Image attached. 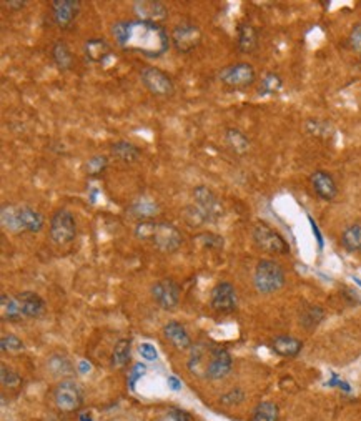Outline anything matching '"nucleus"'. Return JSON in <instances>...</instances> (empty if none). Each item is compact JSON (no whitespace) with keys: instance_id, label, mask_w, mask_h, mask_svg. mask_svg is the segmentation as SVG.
<instances>
[{"instance_id":"f257e3e1","label":"nucleus","mask_w":361,"mask_h":421,"mask_svg":"<svg viewBox=\"0 0 361 421\" xmlns=\"http://www.w3.org/2000/svg\"><path fill=\"white\" fill-rule=\"evenodd\" d=\"M112 34L120 48L150 57V59L165 55L172 45L170 35L160 24L138 19L120 20L112 27Z\"/></svg>"},{"instance_id":"f03ea898","label":"nucleus","mask_w":361,"mask_h":421,"mask_svg":"<svg viewBox=\"0 0 361 421\" xmlns=\"http://www.w3.org/2000/svg\"><path fill=\"white\" fill-rule=\"evenodd\" d=\"M135 236L143 242H149L163 253H174L182 245V233L178 228L167 222H151L142 220L135 227Z\"/></svg>"},{"instance_id":"7ed1b4c3","label":"nucleus","mask_w":361,"mask_h":421,"mask_svg":"<svg viewBox=\"0 0 361 421\" xmlns=\"http://www.w3.org/2000/svg\"><path fill=\"white\" fill-rule=\"evenodd\" d=\"M223 215V205L208 187H196L194 190V203L185 208L187 223L192 227H202L205 223H215Z\"/></svg>"},{"instance_id":"20e7f679","label":"nucleus","mask_w":361,"mask_h":421,"mask_svg":"<svg viewBox=\"0 0 361 421\" xmlns=\"http://www.w3.org/2000/svg\"><path fill=\"white\" fill-rule=\"evenodd\" d=\"M253 283H255L258 292L263 293V295L278 292L285 285V270L273 260L258 261L255 275H253Z\"/></svg>"},{"instance_id":"39448f33","label":"nucleus","mask_w":361,"mask_h":421,"mask_svg":"<svg viewBox=\"0 0 361 421\" xmlns=\"http://www.w3.org/2000/svg\"><path fill=\"white\" fill-rule=\"evenodd\" d=\"M253 242L260 250L266 253H272V255H286L290 252V245L286 243V240L278 233L273 230L270 225L266 223H257L253 227Z\"/></svg>"},{"instance_id":"423d86ee","label":"nucleus","mask_w":361,"mask_h":421,"mask_svg":"<svg viewBox=\"0 0 361 421\" xmlns=\"http://www.w3.org/2000/svg\"><path fill=\"white\" fill-rule=\"evenodd\" d=\"M77 236L75 216L67 208H60L50 218V238L57 245H68Z\"/></svg>"},{"instance_id":"0eeeda50","label":"nucleus","mask_w":361,"mask_h":421,"mask_svg":"<svg viewBox=\"0 0 361 421\" xmlns=\"http://www.w3.org/2000/svg\"><path fill=\"white\" fill-rule=\"evenodd\" d=\"M170 40L180 54H188V52L198 48V45L202 44L203 32L194 24H180L172 30Z\"/></svg>"},{"instance_id":"6e6552de","label":"nucleus","mask_w":361,"mask_h":421,"mask_svg":"<svg viewBox=\"0 0 361 421\" xmlns=\"http://www.w3.org/2000/svg\"><path fill=\"white\" fill-rule=\"evenodd\" d=\"M53 402L60 411L71 413L79 410L82 402H84L80 386L72 380H64L53 390Z\"/></svg>"},{"instance_id":"1a4fd4ad","label":"nucleus","mask_w":361,"mask_h":421,"mask_svg":"<svg viewBox=\"0 0 361 421\" xmlns=\"http://www.w3.org/2000/svg\"><path fill=\"white\" fill-rule=\"evenodd\" d=\"M140 80L150 93L157 97H172L175 93L174 80L168 77L167 72L157 67H145L140 72Z\"/></svg>"},{"instance_id":"9d476101","label":"nucleus","mask_w":361,"mask_h":421,"mask_svg":"<svg viewBox=\"0 0 361 421\" xmlns=\"http://www.w3.org/2000/svg\"><path fill=\"white\" fill-rule=\"evenodd\" d=\"M219 77L221 84L230 88H247L257 80V72L250 64L241 62L225 67Z\"/></svg>"},{"instance_id":"9b49d317","label":"nucleus","mask_w":361,"mask_h":421,"mask_svg":"<svg viewBox=\"0 0 361 421\" xmlns=\"http://www.w3.org/2000/svg\"><path fill=\"white\" fill-rule=\"evenodd\" d=\"M151 297L160 308L170 312L180 303V285L172 278H162L151 287Z\"/></svg>"},{"instance_id":"f8f14e48","label":"nucleus","mask_w":361,"mask_h":421,"mask_svg":"<svg viewBox=\"0 0 361 421\" xmlns=\"http://www.w3.org/2000/svg\"><path fill=\"white\" fill-rule=\"evenodd\" d=\"M232 355L225 348L213 346L210 351V358L205 365V378L208 380H221L232 371Z\"/></svg>"},{"instance_id":"ddd939ff","label":"nucleus","mask_w":361,"mask_h":421,"mask_svg":"<svg viewBox=\"0 0 361 421\" xmlns=\"http://www.w3.org/2000/svg\"><path fill=\"white\" fill-rule=\"evenodd\" d=\"M210 305L216 313L235 312L238 306V295L235 287L232 283H228V281H221V283L216 285L212 292Z\"/></svg>"},{"instance_id":"4468645a","label":"nucleus","mask_w":361,"mask_h":421,"mask_svg":"<svg viewBox=\"0 0 361 421\" xmlns=\"http://www.w3.org/2000/svg\"><path fill=\"white\" fill-rule=\"evenodd\" d=\"M133 12L138 20L160 24L168 17V9L163 2L158 0H138L133 2Z\"/></svg>"},{"instance_id":"2eb2a0df","label":"nucleus","mask_w":361,"mask_h":421,"mask_svg":"<svg viewBox=\"0 0 361 421\" xmlns=\"http://www.w3.org/2000/svg\"><path fill=\"white\" fill-rule=\"evenodd\" d=\"M80 12L79 0H53L52 15L60 28H68Z\"/></svg>"},{"instance_id":"dca6fc26","label":"nucleus","mask_w":361,"mask_h":421,"mask_svg":"<svg viewBox=\"0 0 361 421\" xmlns=\"http://www.w3.org/2000/svg\"><path fill=\"white\" fill-rule=\"evenodd\" d=\"M310 183L313 187L315 194L322 200H326V202H331L338 195V187H336L333 177L326 171L317 170L315 174H311Z\"/></svg>"},{"instance_id":"f3484780","label":"nucleus","mask_w":361,"mask_h":421,"mask_svg":"<svg viewBox=\"0 0 361 421\" xmlns=\"http://www.w3.org/2000/svg\"><path fill=\"white\" fill-rule=\"evenodd\" d=\"M15 297H17L19 305L26 318H40L45 315L47 306H45L44 298L40 295H37L34 292H22Z\"/></svg>"},{"instance_id":"a211bd4d","label":"nucleus","mask_w":361,"mask_h":421,"mask_svg":"<svg viewBox=\"0 0 361 421\" xmlns=\"http://www.w3.org/2000/svg\"><path fill=\"white\" fill-rule=\"evenodd\" d=\"M163 335L168 342H170L172 346H175L176 350H188L192 346V338L190 335L187 333L185 326L178 321H168L165 326H163Z\"/></svg>"},{"instance_id":"6ab92c4d","label":"nucleus","mask_w":361,"mask_h":421,"mask_svg":"<svg viewBox=\"0 0 361 421\" xmlns=\"http://www.w3.org/2000/svg\"><path fill=\"white\" fill-rule=\"evenodd\" d=\"M17 216H19L20 228H22V232L37 233L44 228V223H45L44 215L40 214L39 210H35V208L27 207V205L17 207Z\"/></svg>"},{"instance_id":"aec40b11","label":"nucleus","mask_w":361,"mask_h":421,"mask_svg":"<svg viewBox=\"0 0 361 421\" xmlns=\"http://www.w3.org/2000/svg\"><path fill=\"white\" fill-rule=\"evenodd\" d=\"M110 152H112L113 158H117L118 162L125 163V165L138 162L142 157V150L138 149L137 145H133L132 142H127V140L115 142V144L110 145Z\"/></svg>"},{"instance_id":"412c9836","label":"nucleus","mask_w":361,"mask_h":421,"mask_svg":"<svg viewBox=\"0 0 361 421\" xmlns=\"http://www.w3.org/2000/svg\"><path fill=\"white\" fill-rule=\"evenodd\" d=\"M84 54L89 62L102 64L112 55V47L104 39H90L84 45Z\"/></svg>"},{"instance_id":"4be33fe9","label":"nucleus","mask_w":361,"mask_h":421,"mask_svg":"<svg viewBox=\"0 0 361 421\" xmlns=\"http://www.w3.org/2000/svg\"><path fill=\"white\" fill-rule=\"evenodd\" d=\"M303 343L298 338L290 337V335H280V337L273 338L272 350L278 357L283 358H295L302 351Z\"/></svg>"},{"instance_id":"5701e85b","label":"nucleus","mask_w":361,"mask_h":421,"mask_svg":"<svg viewBox=\"0 0 361 421\" xmlns=\"http://www.w3.org/2000/svg\"><path fill=\"white\" fill-rule=\"evenodd\" d=\"M258 47V30L250 24L238 27V48L241 54H252Z\"/></svg>"},{"instance_id":"b1692460","label":"nucleus","mask_w":361,"mask_h":421,"mask_svg":"<svg viewBox=\"0 0 361 421\" xmlns=\"http://www.w3.org/2000/svg\"><path fill=\"white\" fill-rule=\"evenodd\" d=\"M0 313H2L3 321H20L22 318H26L19 305L17 297L6 295V293L0 297Z\"/></svg>"},{"instance_id":"393cba45","label":"nucleus","mask_w":361,"mask_h":421,"mask_svg":"<svg viewBox=\"0 0 361 421\" xmlns=\"http://www.w3.org/2000/svg\"><path fill=\"white\" fill-rule=\"evenodd\" d=\"M130 355H132V340L130 338H122V340L115 343L110 365L113 368H124L130 362Z\"/></svg>"},{"instance_id":"a878e982","label":"nucleus","mask_w":361,"mask_h":421,"mask_svg":"<svg viewBox=\"0 0 361 421\" xmlns=\"http://www.w3.org/2000/svg\"><path fill=\"white\" fill-rule=\"evenodd\" d=\"M48 371L57 378H65L71 377V375L75 373V368L71 363V359L64 355H52L47 362Z\"/></svg>"},{"instance_id":"bb28decb","label":"nucleus","mask_w":361,"mask_h":421,"mask_svg":"<svg viewBox=\"0 0 361 421\" xmlns=\"http://www.w3.org/2000/svg\"><path fill=\"white\" fill-rule=\"evenodd\" d=\"M52 59L60 71H68L73 65V55L71 48H68V45L62 42V40H57V42L52 45Z\"/></svg>"},{"instance_id":"cd10ccee","label":"nucleus","mask_w":361,"mask_h":421,"mask_svg":"<svg viewBox=\"0 0 361 421\" xmlns=\"http://www.w3.org/2000/svg\"><path fill=\"white\" fill-rule=\"evenodd\" d=\"M225 140H227L228 147L237 155H245L250 150L248 137L237 129H228L227 132H225Z\"/></svg>"},{"instance_id":"c85d7f7f","label":"nucleus","mask_w":361,"mask_h":421,"mask_svg":"<svg viewBox=\"0 0 361 421\" xmlns=\"http://www.w3.org/2000/svg\"><path fill=\"white\" fill-rule=\"evenodd\" d=\"M342 245L348 252L361 250V223H353L342 233Z\"/></svg>"},{"instance_id":"c756f323","label":"nucleus","mask_w":361,"mask_h":421,"mask_svg":"<svg viewBox=\"0 0 361 421\" xmlns=\"http://www.w3.org/2000/svg\"><path fill=\"white\" fill-rule=\"evenodd\" d=\"M252 421H280V410L273 402H261L253 410Z\"/></svg>"},{"instance_id":"7c9ffc66","label":"nucleus","mask_w":361,"mask_h":421,"mask_svg":"<svg viewBox=\"0 0 361 421\" xmlns=\"http://www.w3.org/2000/svg\"><path fill=\"white\" fill-rule=\"evenodd\" d=\"M323 318H325V310L320 308V306H306L305 312L299 315V321H302V325L305 326L306 330H313L317 328V326L322 323Z\"/></svg>"},{"instance_id":"2f4dec72","label":"nucleus","mask_w":361,"mask_h":421,"mask_svg":"<svg viewBox=\"0 0 361 421\" xmlns=\"http://www.w3.org/2000/svg\"><path fill=\"white\" fill-rule=\"evenodd\" d=\"M283 87V80L278 73L268 72L265 73L263 79H261L260 85V95H275L278 93Z\"/></svg>"},{"instance_id":"473e14b6","label":"nucleus","mask_w":361,"mask_h":421,"mask_svg":"<svg viewBox=\"0 0 361 421\" xmlns=\"http://www.w3.org/2000/svg\"><path fill=\"white\" fill-rule=\"evenodd\" d=\"M0 215H2V225L10 232H22L20 228V222L17 216V207L14 205H3L2 210H0Z\"/></svg>"},{"instance_id":"72a5a7b5","label":"nucleus","mask_w":361,"mask_h":421,"mask_svg":"<svg viewBox=\"0 0 361 421\" xmlns=\"http://www.w3.org/2000/svg\"><path fill=\"white\" fill-rule=\"evenodd\" d=\"M0 380H2V386L9 388V390H14V388H19L22 385V378L17 371L12 370L10 366H7L6 363L0 365Z\"/></svg>"},{"instance_id":"f704fd0d","label":"nucleus","mask_w":361,"mask_h":421,"mask_svg":"<svg viewBox=\"0 0 361 421\" xmlns=\"http://www.w3.org/2000/svg\"><path fill=\"white\" fill-rule=\"evenodd\" d=\"M130 212H132L135 216H138V218L145 220V218H149V216L157 215L158 208H157V205H154L151 202H147V200H143V202H137L135 205H132Z\"/></svg>"},{"instance_id":"c9c22d12","label":"nucleus","mask_w":361,"mask_h":421,"mask_svg":"<svg viewBox=\"0 0 361 421\" xmlns=\"http://www.w3.org/2000/svg\"><path fill=\"white\" fill-rule=\"evenodd\" d=\"M0 348L6 353H20L26 346H24V342L15 335H3L2 340H0Z\"/></svg>"},{"instance_id":"e433bc0d","label":"nucleus","mask_w":361,"mask_h":421,"mask_svg":"<svg viewBox=\"0 0 361 421\" xmlns=\"http://www.w3.org/2000/svg\"><path fill=\"white\" fill-rule=\"evenodd\" d=\"M107 163H109V160H107V157H104V155H93L84 165L85 174L92 175V177L93 175H100L107 169Z\"/></svg>"},{"instance_id":"4c0bfd02","label":"nucleus","mask_w":361,"mask_h":421,"mask_svg":"<svg viewBox=\"0 0 361 421\" xmlns=\"http://www.w3.org/2000/svg\"><path fill=\"white\" fill-rule=\"evenodd\" d=\"M243 400H245V391L241 390V388H233V390L221 395L220 403L225 404V406H235V404H240Z\"/></svg>"},{"instance_id":"58836bf2","label":"nucleus","mask_w":361,"mask_h":421,"mask_svg":"<svg viewBox=\"0 0 361 421\" xmlns=\"http://www.w3.org/2000/svg\"><path fill=\"white\" fill-rule=\"evenodd\" d=\"M305 127H306V132H310L311 135H317V137H326L331 130V127L328 125L326 122L322 120H308Z\"/></svg>"},{"instance_id":"ea45409f","label":"nucleus","mask_w":361,"mask_h":421,"mask_svg":"<svg viewBox=\"0 0 361 421\" xmlns=\"http://www.w3.org/2000/svg\"><path fill=\"white\" fill-rule=\"evenodd\" d=\"M348 42H350L351 50L355 52V54L361 55V22H358L351 28L350 37H348Z\"/></svg>"},{"instance_id":"a19ab883","label":"nucleus","mask_w":361,"mask_h":421,"mask_svg":"<svg viewBox=\"0 0 361 421\" xmlns=\"http://www.w3.org/2000/svg\"><path fill=\"white\" fill-rule=\"evenodd\" d=\"M138 351H140V355L145 359H149V362H154V359H157L158 353L157 350H155V346L149 345V343H143V345H140V348H138Z\"/></svg>"},{"instance_id":"79ce46f5","label":"nucleus","mask_w":361,"mask_h":421,"mask_svg":"<svg viewBox=\"0 0 361 421\" xmlns=\"http://www.w3.org/2000/svg\"><path fill=\"white\" fill-rule=\"evenodd\" d=\"M172 418H174V421H194V418H192L190 413L183 411V410H178V408H175V410L170 411Z\"/></svg>"},{"instance_id":"37998d69","label":"nucleus","mask_w":361,"mask_h":421,"mask_svg":"<svg viewBox=\"0 0 361 421\" xmlns=\"http://www.w3.org/2000/svg\"><path fill=\"white\" fill-rule=\"evenodd\" d=\"M145 373V365H137L133 368V373H132V378H130V388H133V383L135 380L140 378L142 375Z\"/></svg>"},{"instance_id":"c03bdc74","label":"nucleus","mask_w":361,"mask_h":421,"mask_svg":"<svg viewBox=\"0 0 361 421\" xmlns=\"http://www.w3.org/2000/svg\"><path fill=\"white\" fill-rule=\"evenodd\" d=\"M3 6H7V7H10V9H14V10H20V9H24V7H26V2H24V0H19V2H14V0H9V2H3Z\"/></svg>"},{"instance_id":"a18cd8bd","label":"nucleus","mask_w":361,"mask_h":421,"mask_svg":"<svg viewBox=\"0 0 361 421\" xmlns=\"http://www.w3.org/2000/svg\"><path fill=\"white\" fill-rule=\"evenodd\" d=\"M168 385H170L172 388H174V390H180V388H182V383H180L178 380H176L175 377H170V378H168Z\"/></svg>"},{"instance_id":"49530a36","label":"nucleus","mask_w":361,"mask_h":421,"mask_svg":"<svg viewBox=\"0 0 361 421\" xmlns=\"http://www.w3.org/2000/svg\"><path fill=\"white\" fill-rule=\"evenodd\" d=\"M80 371H82V373H87V371H90V363L87 365V362H82L80 363Z\"/></svg>"}]
</instances>
